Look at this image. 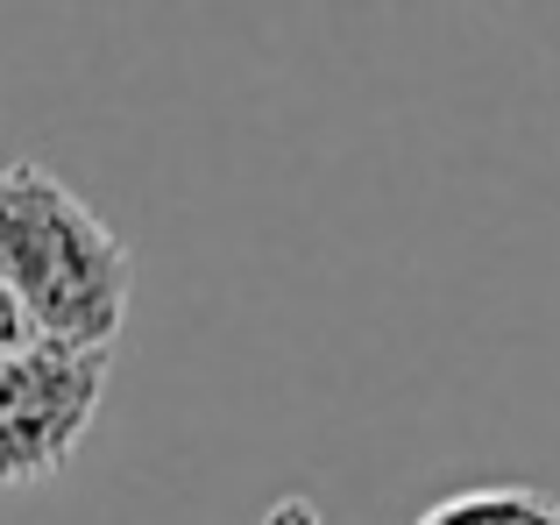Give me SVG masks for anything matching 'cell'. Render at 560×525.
I'll use <instances>...</instances> for the list:
<instances>
[{"label":"cell","instance_id":"1","mask_svg":"<svg viewBox=\"0 0 560 525\" xmlns=\"http://www.w3.org/2000/svg\"><path fill=\"white\" fill-rule=\"evenodd\" d=\"M0 291L14 299L28 341L107 355L128 327L136 262L50 164L14 156L0 164Z\"/></svg>","mask_w":560,"mask_h":525},{"label":"cell","instance_id":"2","mask_svg":"<svg viewBox=\"0 0 560 525\" xmlns=\"http://www.w3.org/2000/svg\"><path fill=\"white\" fill-rule=\"evenodd\" d=\"M107 370L114 355L57 341H22L0 355V490H28L71 469L107 398Z\"/></svg>","mask_w":560,"mask_h":525},{"label":"cell","instance_id":"3","mask_svg":"<svg viewBox=\"0 0 560 525\" xmlns=\"http://www.w3.org/2000/svg\"><path fill=\"white\" fill-rule=\"evenodd\" d=\"M411 525H560V504L533 483H476L425 504Z\"/></svg>","mask_w":560,"mask_h":525},{"label":"cell","instance_id":"4","mask_svg":"<svg viewBox=\"0 0 560 525\" xmlns=\"http://www.w3.org/2000/svg\"><path fill=\"white\" fill-rule=\"evenodd\" d=\"M22 341H28V327H22V313H14V299L0 291V355H8V348H22Z\"/></svg>","mask_w":560,"mask_h":525}]
</instances>
